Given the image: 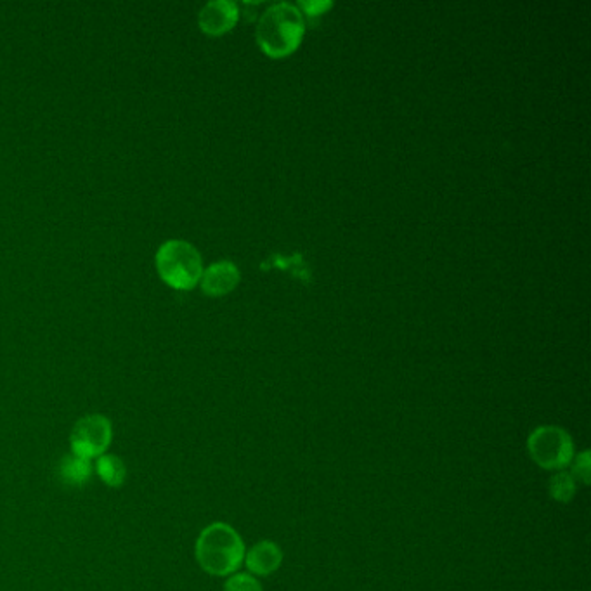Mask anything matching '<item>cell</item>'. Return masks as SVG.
I'll use <instances>...</instances> for the list:
<instances>
[{
  "label": "cell",
  "mask_w": 591,
  "mask_h": 591,
  "mask_svg": "<svg viewBox=\"0 0 591 591\" xmlns=\"http://www.w3.org/2000/svg\"><path fill=\"white\" fill-rule=\"evenodd\" d=\"M245 541L226 522H212L198 534L195 557L198 566L215 578H229L245 560Z\"/></svg>",
  "instance_id": "6da1fadb"
},
{
  "label": "cell",
  "mask_w": 591,
  "mask_h": 591,
  "mask_svg": "<svg viewBox=\"0 0 591 591\" xmlns=\"http://www.w3.org/2000/svg\"><path fill=\"white\" fill-rule=\"evenodd\" d=\"M527 453L538 467L562 472L576 456L571 434L557 425H541L527 437Z\"/></svg>",
  "instance_id": "277c9868"
},
{
  "label": "cell",
  "mask_w": 591,
  "mask_h": 591,
  "mask_svg": "<svg viewBox=\"0 0 591 591\" xmlns=\"http://www.w3.org/2000/svg\"><path fill=\"white\" fill-rule=\"evenodd\" d=\"M240 18L238 6L231 0H214L202 7L198 14V26L205 35L221 37L231 32Z\"/></svg>",
  "instance_id": "8992f818"
},
{
  "label": "cell",
  "mask_w": 591,
  "mask_h": 591,
  "mask_svg": "<svg viewBox=\"0 0 591 591\" xmlns=\"http://www.w3.org/2000/svg\"><path fill=\"white\" fill-rule=\"evenodd\" d=\"M92 474H94V465L91 460H85L77 455H66L61 462H59L58 475L59 481L66 484V486H84L91 481Z\"/></svg>",
  "instance_id": "9c48e42d"
},
{
  "label": "cell",
  "mask_w": 591,
  "mask_h": 591,
  "mask_svg": "<svg viewBox=\"0 0 591 591\" xmlns=\"http://www.w3.org/2000/svg\"><path fill=\"white\" fill-rule=\"evenodd\" d=\"M224 591H264L259 579L248 572H236L224 583Z\"/></svg>",
  "instance_id": "7c38bea8"
},
{
  "label": "cell",
  "mask_w": 591,
  "mask_h": 591,
  "mask_svg": "<svg viewBox=\"0 0 591 591\" xmlns=\"http://www.w3.org/2000/svg\"><path fill=\"white\" fill-rule=\"evenodd\" d=\"M240 269L231 260H219L212 266L203 269L202 286L203 293L208 297H224L234 292V288L240 285Z\"/></svg>",
  "instance_id": "52a82bcc"
},
{
  "label": "cell",
  "mask_w": 591,
  "mask_h": 591,
  "mask_svg": "<svg viewBox=\"0 0 591 591\" xmlns=\"http://www.w3.org/2000/svg\"><path fill=\"white\" fill-rule=\"evenodd\" d=\"M306 33V21L299 7L280 2L260 16L255 39L267 58L283 59L299 49Z\"/></svg>",
  "instance_id": "7a4b0ae2"
},
{
  "label": "cell",
  "mask_w": 591,
  "mask_h": 591,
  "mask_svg": "<svg viewBox=\"0 0 591 591\" xmlns=\"http://www.w3.org/2000/svg\"><path fill=\"white\" fill-rule=\"evenodd\" d=\"M571 468V475L574 477V481L581 482V484L588 486V484H590L591 474L590 451H586L585 449V451H581L579 455L574 456Z\"/></svg>",
  "instance_id": "4fadbf2b"
},
{
  "label": "cell",
  "mask_w": 591,
  "mask_h": 591,
  "mask_svg": "<svg viewBox=\"0 0 591 591\" xmlns=\"http://www.w3.org/2000/svg\"><path fill=\"white\" fill-rule=\"evenodd\" d=\"M94 472L108 488H122L127 481V467H125L124 460L120 456L110 455V453L99 456L94 463Z\"/></svg>",
  "instance_id": "30bf717a"
},
{
  "label": "cell",
  "mask_w": 591,
  "mask_h": 591,
  "mask_svg": "<svg viewBox=\"0 0 591 591\" xmlns=\"http://www.w3.org/2000/svg\"><path fill=\"white\" fill-rule=\"evenodd\" d=\"M155 267L163 283L174 290H193L202 280V255L189 241H165L156 252Z\"/></svg>",
  "instance_id": "3957f363"
},
{
  "label": "cell",
  "mask_w": 591,
  "mask_h": 591,
  "mask_svg": "<svg viewBox=\"0 0 591 591\" xmlns=\"http://www.w3.org/2000/svg\"><path fill=\"white\" fill-rule=\"evenodd\" d=\"M113 442V425L108 416L92 413L77 420L70 434L73 455L85 460H98L106 455Z\"/></svg>",
  "instance_id": "5b68a950"
},
{
  "label": "cell",
  "mask_w": 591,
  "mask_h": 591,
  "mask_svg": "<svg viewBox=\"0 0 591 591\" xmlns=\"http://www.w3.org/2000/svg\"><path fill=\"white\" fill-rule=\"evenodd\" d=\"M332 6V2H299L297 7H299L300 11H304L307 16H319Z\"/></svg>",
  "instance_id": "5bb4252c"
},
{
  "label": "cell",
  "mask_w": 591,
  "mask_h": 591,
  "mask_svg": "<svg viewBox=\"0 0 591 591\" xmlns=\"http://www.w3.org/2000/svg\"><path fill=\"white\" fill-rule=\"evenodd\" d=\"M243 564L247 566L248 574L266 578L280 569L283 564V550L274 541H259L247 553Z\"/></svg>",
  "instance_id": "ba28073f"
},
{
  "label": "cell",
  "mask_w": 591,
  "mask_h": 591,
  "mask_svg": "<svg viewBox=\"0 0 591 591\" xmlns=\"http://www.w3.org/2000/svg\"><path fill=\"white\" fill-rule=\"evenodd\" d=\"M576 488H578V482L574 481V477L566 470L555 472V475L550 479V484H548L550 496L559 503H569V501L574 500Z\"/></svg>",
  "instance_id": "8fae6325"
}]
</instances>
